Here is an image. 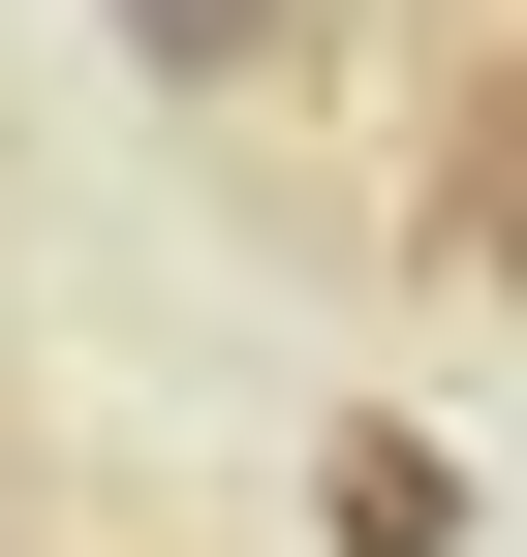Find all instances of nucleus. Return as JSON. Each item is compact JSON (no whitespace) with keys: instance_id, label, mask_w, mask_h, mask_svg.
<instances>
[{"instance_id":"obj_1","label":"nucleus","mask_w":527,"mask_h":557,"mask_svg":"<svg viewBox=\"0 0 527 557\" xmlns=\"http://www.w3.org/2000/svg\"><path fill=\"white\" fill-rule=\"evenodd\" d=\"M404 218H434V278H497V310H527V32L434 94V186H404Z\"/></svg>"},{"instance_id":"obj_3","label":"nucleus","mask_w":527,"mask_h":557,"mask_svg":"<svg viewBox=\"0 0 527 557\" xmlns=\"http://www.w3.org/2000/svg\"><path fill=\"white\" fill-rule=\"evenodd\" d=\"M124 62H156V94H248V62H280V0H94Z\"/></svg>"},{"instance_id":"obj_2","label":"nucleus","mask_w":527,"mask_h":557,"mask_svg":"<svg viewBox=\"0 0 527 557\" xmlns=\"http://www.w3.org/2000/svg\"><path fill=\"white\" fill-rule=\"evenodd\" d=\"M310 527H342V557H466V465H434V434H404V403H372V434H342V465H310Z\"/></svg>"}]
</instances>
